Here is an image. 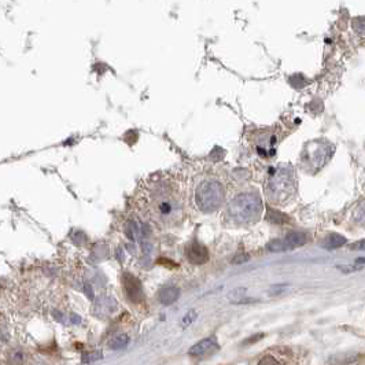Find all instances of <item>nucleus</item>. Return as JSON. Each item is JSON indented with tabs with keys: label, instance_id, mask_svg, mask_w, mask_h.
Masks as SVG:
<instances>
[{
	"label": "nucleus",
	"instance_id": "f257e3e1",
	"mask_svg": "<svg viewBox=\"0 0 365 365\" xmlns=\"http://www.w3.org/2000/svg\"><path fill=\"white\" fill-rule=\"evenodd\" d=\"M153 212L162 223L176 221L177 216L182 214V202L176 197V191L172 187L162 182L154 188Z\"/></svg>",
	"mask_w": 365,
	"mask_h": 365
},
{
	"label": "nucleus",
	"instance_id": "f03ea898",
	"mask_svg": "<svg viewBox=\"0 0 365 365\" xmlns=\"http://www.w3.org/2000/svg\"><path fill=\"white\" fill-rule=\"evenodd\" d=\"M263 210V202L257 194H241L229 203L228 213L231 219L239 223L246 224L256 221Z\"/></svg>",
	"mask_w": 365,
	"mask_h": 365
},
{
	"label": "nucleus",
	"instance_id": "7ed1b4c3",
	"mask_svg": "<svg viewBox=\"0 0 365 365\" xmlns=\"http://www.w3.org/2000/svg\"><path fill=\"white\" fill-rule=\"evenodd\" d=\"M195 201L199 210L204 213L216 212L224 202L223 185L216 180H204L197 188Z\"/></svg>",
	"mask_w": 365,
	"mask_h": 365
},
{
	"label": "nucleus",
	"instance_id": "20e7f679",
	"mask_svg": "<svg viewBox=\"0 0 365 365\" xmlns=\"http://www.w3.org/2000/svg\"><path fill=\"white\" fill-rule=\"evenodd\" d=\"M122 285H124L125 294L131 302H140L143 300L144 294H143V287L139 279L135 278L131 273H125L122 276Z\"/></svg>",
	"mask_w": 365,
	"mask_h": 365
},
{
	"label": "nucleus",
	"instance_id": "39448f33",
	"mask_svg": "<svg viewBox=\"0 0 365 365\" xmlns=\"http://www.w3.org/2000/svg\"><path fill=\"white\" fill-rule=\"evenodd\" d=\"M185 254L191 264L194 265H203L209 261V250L203 244L194 242L185 248Z\"/></svg>",
	"mask_w": 365,
	"mask_h": 365
},
{
	"label": "nucleus",
	"instance_id": "423d86ee",
	"mask_svg": "<svg viewBox=\"0 0 365 365\" xmlns=\"http://www.w3.org/2000/svg\"><path fill=\"white\" fill-rule=\"evenodd\" d=\"M217 344L213 338H209V339H203L201 342H198L197 345H194L188 351L190 356H194V357H199V356H204V354H209V353H213L214 350H217Z\"/></svg>",
	"mask_w": 365,
	"mask_h": 365
},
{
	"label": "nucleus",
	"instance_id": "0eeeda50",
	"mask_svg": "<svg viewBox=\"0 0 365 365\" xmlns=\"http://www.w3.org/2000/svg\"><path fill=\"white\" fill-rule=\"evenodd\" d=\"M179 295H180V291L176 287H166V288H162L158 297L162 305H172L177 301Z\"/></svg>",
	"mask_w": 365,
	"mask_h": 365
},
{
	"label": "nucleus",
	"instance_id": "6e6552de",
	"mask_svg": "<svg viewBox=\"0 0 365 365\" xmlns=\"http://www.w3.org/2000/svg\"><path fill=\"white\" fill-rule=\"evenodd\" d=\"M128 344H129V336L126 334H116L110 339L109 347L111 350H121V349H125Z\"/></svg>",
	"mask_w": 365,
	"mask_h": 365
},
{
	"label": "nucleus",
	"instance_id": "1a4fd4ad",
	"mask_svg": "<svg viewBox=\"0 0 365 365\" xmlns=\"http://www.w3.org/2000/svg\"><path fill=\"white\" fill-rule=\"evenodd\" d=\"M284 239L288 243L290 248L301 247L306 243V235L302 234V232H291V234L287 235Z\"/></svg>",
	"mask_w": 365,
	"mask_h": 365
},
{
	"label": "nucleus",
	"instance_id": "9d476101",
	"mask_svg": "<svg viewBox=\"0 0 365 365\" xmlns=\"http://www.w3.org/2000/svg\"><path fill=\"white\" fill-rule=\"evenodd\" d=\"M346 238L342 236V235H338V234H332L329 235L328 238L325 239L324 242V247L327 248H338L341 247V246H344L346 244Z\"/></svg>",
	"mask_w": 365,
	"mask_h": 365
},
{
	"label": "nucleus",
	"instance_id": "9b49d317",
	"mask_svg": "<svg viewBox=\"0 0 365 365\" xmlns=\"http://www.w3.org/2000/svg\"><path fill=\"white\" fill-rule=\"evenodd\" d=\"M290 246L285 239H275L268 243V250L269 251H273V253H282V251H285L288 250Z\"/></svg>",
	"mask_w": 365,
	"mask_h": 365
},
{
	"label": "nucleus",
	"instance_id": "f8f14e48",
	"mask_svg": "<svg viewBox=\"0 0 365 365\" xmlns=\"http://www.w3.org/2000/svg\"><path fill=\"white\" fill-rule=\"evenodd\" d=\"M268 220H269L270 223H273V224H283V223H285L287 221V217L285 216H283L282 213H279V212H275V210H268Z\"/></svg>",
	"mask_w": 365,
	"mask_h": 365
},
{
	"label": "nucleus",
	"instance_id": "ddd939ff",
	"mask_svg": "<svg viewBox=\"0 0 365 365\" xmlns=\"http://www.w3.org/2000/svg\"><path fill=\"white\" fill-rule=\"evenodd\" d=\"M244 294H246L244 288H236V290H234V291L229 294V300L235 302V304L244 302Z\"/></svg>",
	"mask_w": 365,
	"mask_h": 365
},
{
	"label": "nucleus",
	"instance_id": "4468645a",
	"mask_svg": "<svg viewBox=\"0 0 365 365\" xmlns=\"http://www.w3.org/2000/svg\"><path fill=\"white\" fill-rule=\"evenodd\" d=\"M195 319H197V312H195V310L187 312V314H185L184 319H182V327H188V325H191L192 323L195 322Z\"/></svg>",
	"mask_w": 365,
	"mask_h": 365
},
{
	"label": "nucleus",
	"instance_id": "2eb2a0df",
	"mask_svg": "<svg viewBox=\"0 0 365 365\" xmlns=\"http://www.w3.org/2000/svg\"><path fill=\"white\" fill-rule=\"evenodd\" d=\"M351 248H354V250H365V239L364 241H358L356 243H353Z\"/></svg>",
	"mask_w": 365,
	"mask_h": 365
},
{
	"label": "nucleus",
	"instance_id": "dca6fc26",
	"mask_svg": "<svg viewBox=\"0 0 365 365\" xmlns=\"http://www.w3.org/2000/svg\"><path fill=\"white\" fill-rule=\"evenodd\" d=\"M278 363H280V361L276 358H263L260 361V364H278Z\"/></svg>",
	"mask_w": 365,
	"mask_h": 365
},
{
	"label": "nucleus",
	"instance_id": "f3484780",
	"mask_svg": "<svg viewBox=\"0 0 365 365\" xmlns=\"http://www.w3.org/2000/svg\"><path fill=\"white\" fill-rule=\"evenodd\" d=\"M72 320L73 322H80V317H76V314H72Z\"/></svg>",
	"mask_w": 365,
	"mask_h": 365
}]
</instances>
